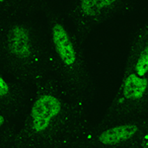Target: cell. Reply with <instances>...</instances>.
I'll use <instances>...</instances> for the list:
<instances>
[{
  "mask_svg": "<svg viewBox=\"0 0 148 148\" xmlns=\"http://www.w3.org/2000/svg\"><path fill=\"white\" fill-rule=\"evenodd\" d=\"M62 101L60 90L46 88L36 96L30 107L27 121L28 139L32 143H40L60 132L61 126L66 125L68 114Z\"/></svg>",
  "mask_w": 148,
  "mask_h": 148,
  "instance_id": "cell-1",
  "label": "cell"
},
{
  "mask_svg": "<svg viewBox=\"0 0 148 148\" xmlns=\"http://www.w3.org/2000/svg\"><path fill=\"white\" fill-rule=\"evenodd\" d=\"M51 38L57 57L62 64L64 70L68 72V75L72 78L71 83H74V85H81L82 81L78 74L79 57L77 49L67 30L61 23L56 22L52 25Z\"/></svg>",
  "mask_w": 148,
  "mask_h": 148,
  "instance_id": "cell-2",
  "label": "cell"
},
{
  "mask_svg": "<svg viewBox=\"0 0 148 148\" xmlns=\"http://www.w3.org/2000/svg\"><path fill=\"white\" fill-rule=\"evenodd\" d=\"M5 42L7 51L17 62L28 63L34 54L32 34L25 24L16 23L9 28Z\"/></svg>",
  "mask_w": 148,
  "mask_h": 148,
  "instance_id": "cell-3",
  "label": "cell"
},
{
  "mask_svg": "<svg viewBox=\"0 0 148 148\" xmlns=\"http://www.w3.org/2000/svg\"><path fill=\"white\" fill-rule=\"evenodd\" d=\"M140 131L139 123L130 121L104 128L95 137L100 147H114L133 139Z\"/></svg>",
  "mask_w": 148,
  "mask_h": 148,
  "instance_id": "cell-4",
  "label": "cell"
},
{
  "mask_svg": "<svg viewBox=\"0 0 148 148\" xmlns=\"http://www.w3.org/2000/svg\"><path fill=\"white\" fill-rule=\"evenodd\" d=\"M147 90V79L135 70L127 74L121 86V95L125 101L136 102L144 97Z\"/></svg>",
  "mask_w": 148,
  "mask_h": 148,
  "instance_id": "cell-5",
  "label": "cell"
},
{
  "mask_svg": "<svg viewBox=\"0 0 148 148\" xmlns=\"http://www.w3.org/2000/svg\"><path fill=\"white\" fill-rule=\"evenodd\" d=\"M120 0H80L77 10L80 15L89 19H96L113 9Z\"/></svg>",
  "mask_w": 148,
  "mask_h": 148,
  "instance_id": "cell-6",
  "label": "cell"
},
{
  "mask_svg": "<svg viewBox=\"0 0 148 148\" xmlns=\"http://www.w3.org/2000/svg\"><path fill=\"white\" fill-rule=\"evenodd\" d=\"M11 86L5 77L0 72V101H4L10 96Z\"/></svg>",
  "mask_w": 148,
  "mask_h": 148,
  "instance_id": "cell-7",
  "label": "cell"
},
{
  "mask_svg": "<svg viewBox=\"0 0 148 148\" xmlns=\"http://www.w3.org/2000/svg\"><path fill=\"white\" fill-rule=\"evenodd\" d=\"M7 123V116L4 112L0 111V131L3 130V127Z\"/></svg>",
  "mask_w": 148,
  "mask_h": 148,
  "instance_id": "cell-8",
  "label": "cell"
},
{
  "mask_svg": "<svg viewBox=\"0 0 148 148\" xmlns=\"http://www.w3.org/2000/svg\"><path fill=\"white\" fill-rule=\"evenodd\" d=\"M6 1H7V0H0V5H2L3 3H5Z\"/></svg>",
  "mask_w": 148,
  "mask_h": 148,
  "instance_id": "cell-9",
  "label": "cell"
}]
</instances>
